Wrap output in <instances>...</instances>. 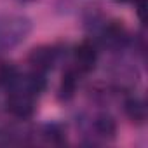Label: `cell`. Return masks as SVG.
<instances>
[{
    "instance_id": "obj_3",
    "label": "cell",
    "mask_w": 148,
    "mask_h": 148,
    "mask_svg": "<svg viewBox=\"0 0 148 148\" xmlns=\"http://www.w3.org/2000/svg\"><path fill=\"white\" fill-rule=\"evenodd\" d=\"M73 59H75L77 71H80V73H87V71L94 70V66L98 63L96 45L92 42H89V40L80 42L75 47V51H73Z\"/></svg>"
},
{
    "instance_id": "obj_5",
    "label": "cell",
    "mask_w": 148,
    "mask_h": 148,
    "mask_svg": "<svg viewBox=\"0 0 148 148\" xmlns=\"http://www.w3.org/2000/svg\"><path fill=\"white\" fill-rule=\"evenodd\" d=\"M125 30L119 23H110L103 30V44L108 47H120L125 42Z\"/></svg>"
},
{
    "instance_id": "obj_7",
    "label": "cell",
    "mask_w": 148,
    "mask_h": 148,
    "mask_svg": "<svg viewBox=\"0 0 148 148\" xmlns=\"http://www.w3.org/2000/svg\"><path fill=\"white\" fill-rule=\"evenodd\" d=\"M77 84H79V75L75 70H68L64 75H63V80H61V86H59V98L68 101L73 98L77 91Z\"/></svg>"
},
{
    "instance_id": "obj_11",
    "label": "cell",
    "mask_w": 148,
    "mask_h": 148,
    "mask_svg": "<svg viewBox=\"0 0 148 148\" xmlns=\"http://www.w3.org/2000/svg\"><path fill=\"white\" fill-rule=\"evenodd\" d=\"M19 2H32V0H19Z\"/></svg>"
},
{
    "instance_id": "obj_6",
    "label": "cell",
    "mask_w": 148,
    "mask_h": 148,
    "mask_svg": "<svg viewBox=\"0 0 148 148\" xmlns=\"http://www.w3.org/2000/svg\"><path fill=\"white\" fill-rule=\"evenodd\" d=\"M125 113L132 122L143 124L146 120V105H145V101L141 98H129L125 101Z\"/></svg>"
},
{
    "instance_id": "obj_8",
    "label": "cell",
    "mask_w": 148,
    "mask_h": 148,
    "mask_svg": "<svg viewBox=\"0 0 148 148\" xmlns=\"http://www.w3.org/2000/svg\"><path fill=\"white\" fill-rule=\"evenodd\" d=\"M94 131L101 138H113L117 132V124L110 115H99L94 119Z\"/></svg>"
},
{
    "instance_id": "obj_1",
    "label": "cell",
    "mask_w": 148,
    "mask_h": 148,
    "mask_svg": "<svg viewBox=\"0 0 148 148\" xmlns=\"http://www.w3.org/2000/svg\"><path fill=\"white\" fill-rule=\"evenodd\" d=\"M40 94L32 87L26 75H19L9 86V96L5 101V108L11 115L18 119H28L35 112V103Z\"/></svg>"
},
{
    "instance_id": "obj_10",
    "label": "cell",
    "mask_w": 148,
    "mask_h": 148,
    "mask_svg": "<svg viewBox=\"0 0 148 148\" xmlns=\"http://www.w3.org/2000/svg\"><path fill=\"white\" fill-rule=\"evenodd\" d=\"M143 11H145V0H139V4H138V16H139L141 21H143Z\"/></svg>"
},
{
    "instance_id": "obj_2",
    "label": "cell",
    "mask_w": 148,
    "mask_h": 148,
    "mask_svg": "<svg viewBox=\"0 0 148 148\" xmlns=\"http://www.w3.org/2000/svg\"><path fill=\"white\" fill-rule=\"evenodd\" d=\"M32 19L21 14L0 16V54L12 51L32 33Z\"/></svg>"
},
{
    "instance_id": "obj_4",
    "label": "cell",
    "mask_w": 148,
    "mask_h": 148,
    "mask_svg": "<svg viewBox=\"0 0 148 148\" xmlns=\"http://www.w3.org/2000/svg\"><path fill=\"white\" fill-rule=\"evenodd\" d=\"M58 61V51L54 47L44 45L38 49H33L32 54L28 56V63L33 66L35 71H42L45 73L47 70H51Z\"/></svg>"
},
{
    "instance_id": "obj_9",
    "label": "cell",
    "mask_w": 148,
    "mask_h": 148,
    "mask_svg": "<svg viewBox=\"0 0 148 148\" xmlns=\"http://www.w3.org/2000/svg\"><path fill=\"white\" fill-rule=\"evenodd\" d=\"M44 134H45V138H47L51 143H56V145L63 143V139H64V132H63V129H61L59 125H56V124L47 125Z\"/></svg>"
}]
</instances>
